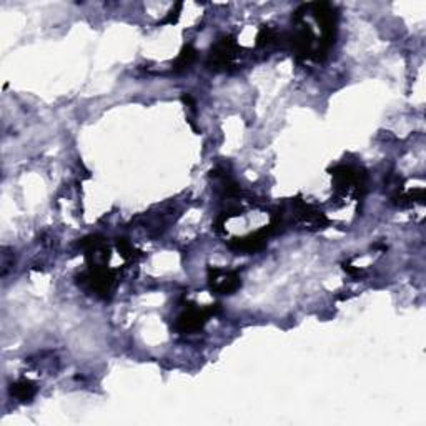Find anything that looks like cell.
I'll list each match as a JSON object with an SVG mask.
<instances>
[{
    "instance_id": "obj_1",
    "label": "cell",
    "mask_w": 426,
    "mask_h": 426,
    "mask_svg": "<svg viewBox=\"0 0 426 426\" xmlns=\"http://www.w3.org/2000/svg\"><path fill=\"white\" fill-rule=\"evenodd\" d=\"M77 284L89 288L100 298H108L117 284V270L108 268L107 265L89 267L77 276Z\"/></svg>"
},
{
    "instance_id": "obj_2",
    "label": "cell",
    "mask_w": 426,
    "mask_h": 426,
    "mask_svg": "<svg viewBox=\"0 0 426 426\" xmlns=\"http://www.w3.org/2000/svg\"><path fill=\"white\" fill-rule=\"evenodd\" d=\"M240 52V47L237 44V38L233 35H223L217 40V44L210 50L207 67L213 72H225L230 70L235 65V60Z\"/></svg>"
},
{
    "instance_id": "obj_3",
    "label": "cell",
    "mask_w": 426,
    "mask_h": 426,
    "mask_svg": "<svg viewBox=\"0 0 426 426\" xmlns=\"http://www.w3.org/2000/svg\"><path fill=\"white\" fill-rule=\"evenodd\" d=\"M218 312H220L218 303L205 305V306L190 305L189 308H186L179 318H176L175 330L179 333H184V335L197 333L205 327V325H207L208 320L215 317Z\"/></svg>"
},
{
    "instance_id": "obj_4",
    "label": "cell",
    "mask_w": 426,
    "mask_h": 426,
    "mask_svg": "<svg viewBox=\"0 0 426 426\" xmlns=\"http://www.w3.org/2000/svg\"><path fill=\"white\" fill-rule=\"evenodd\" d=\"M333 186L338 194H353L355 198H360L365 191L366 175L352 165H338L332 170Z\"/></svg>"
},
{
    "instance_id": "obj_5",
    "label": "cell",
    "mask_w": 426,
    "mask_h": 426,
    "mask_svg": "<svg viewBox=\"0 0 426 426\" xmlns=\"http://www.w3.org/2000/svg\"><path fill=\"white\" fill-rule=\"evenodd\" d=\"M208 286L217 295H233L242 286V279L235 270L208 268Z\"/></svg>"
},
{
    "instance_id": "obj_6",
    "label": "cell",
    "mask_w": 426,
    "mask_h": 426,
    "mask_svg": "<svg viewBox=\"0 0 426 426\" xmlns=\"http://www.w3.org/2000/svg\"><path fill=\"white\" fill-rule=\"evenodd\" d=\"M274 233H276V230L274 225H267L260 230H257L255 233H250V235L242 237V238H233L232 242L228 243V247L232 248L233 252L238 253H255L260 252L267 247L268 238H270Z\"/></svg>"
},
{
    "instance_id": "obj_7",
    "label": "cell",
    "mask_w": 426,
    "mask_h": 426,
    "mask_svg": "<svg viewBox=\"0 0 426 426\" xmlns=\"http://www.w3.org/2000/svg\"><path fill=\"white\" fill-rule=\"evenodd\" d=\"M293 220L296 223H300L301 227L310 230L325 228L328 225V218L325 217L323 212H320L313 205L305 203L300 198L293 200Z\"/></svg>"
},
{
    "instance_id": "obj_8",
    "label": "cell",
    "mask_w": 426,
    "mask_h": 426,
    "mask_svg": "<svg viewBox=\"0 0 426 426\" xmlns=\"http://www.w3.org/2000/svg\"><path fill=\"white\" fill-rule=\"evenodd\" d=\"M290 45L296 57L300 59H306V57L313 55V45H315V33L310 26H301L298 30H295L293 35L290 37Z\"/></svg>"
},
{
    "instance_id": "obj_9",
    "label": "cell",
    "mask_w": 426,
    "mask_h": 426,
    "mask_svg": "<svg viewBox=\"0 0 426 426\" xmlns=\"http://www.w3.org/2000/svg\"><path fill=\"white\" fill-rule=\"evenodd\" d=\"M35 393H37L35 383H33L32 380H27V378L12 383V386H11V395L16 400L21 401V403H27V401H32V398L35 396Z\"/></svg>"
},
{
    "instance_id": "obj_10",
    "label": "cell",
    "mask_w": 426,
    "mask_h": 426,
    "mask_svg": "<svg viewBox=\"0 0 426 426\" xmlns=\"http://www.w3.org/2000/svg\"><path fill=\"white\" fill-rule=\"evenodd\" d=\"M195 60H197V50H195L191 45H185L174 62V70L175 72L189 70L190 67L195 64Z\"/></svg>"
},
{
    "instance_id": "obj_11",
    "label": "cell",
    "mask_w": 426,
    "mask_h": 426,
    "mask_svg": "<svg viewBox=\"0 0 426 426\" xmlns=\"http://www.w3.org/2000/svg\"><path fill=\"white\" fill-rule=\"evenodd\" d=\"M395 203L400 205V207H411V205L415 203H423L425 202V190L423 189H416L411 191H400V194H396L395 197Z\"/></svg>"
},
{
    "instance_id": "obj_12",
    "label": "cell",
    "mask_w": 426,
    "mask_h": 426,
    "mask_svg": "<svg viewBox=\"0 0 426 426\" xmlns=\"http://www.w3.org/2000/svg\"><path fill=\"white\" fill-rule=\"evenodd\" d=\"M279 40H280V33L276 28L270 27V26H263L260 30H258L257 47H271V45H275Z\"/></svg>"
},
{
    "instance_id": "obj_13",
    "label": "cell",
    "mask_w": 426,
    "mask_h": 426,
    "mask_svg": "<svg viewBox=\"0 0 426 426\" xmlns=\"http://www.w3.org/2000/svg\"><path fill=\"white\" fill-rule=\"evenodd\" d=\"M117 250L123 258H125V260H133V258L142 257V252L137 250V248L133 247L132 243L127 240V238H118V240H117Z\"/></svg>"
},
{
    "instance_id": "obj_14",
    "label": "cell",
    "mask_w": 426,
    "mask_h": 426,
    "mask_svg": "<svg viewBox=\"0 0 426 426\" xmlns=\"http://www.w3.org/2000/svg\"><path fill=\"white\" fill-rule=\"evenodd\" d=\"M181 7H184V4H181V2L175 4V6L169 11V13H167V17L164 18V21L160 22L162 26H165V23H176V21H179V17H180Z\"/></svg>"
},
{
    "instance_id": "obj_15",
    "label": "cell",
    "mask_w": 426,
    "mask_h": 426,
    "mask_svg": "<svg viewBox=\"0 0 426 426\" xmlns=\"http://www.w3.org/2000/svg\"><path fill=\"white\" fill-rule=\"evenodd\" d=\"M343 270L347 271V274H350V275H361V270L360 268H355L352 265V263H343Z\"/></svg>"
}]
</instances>
